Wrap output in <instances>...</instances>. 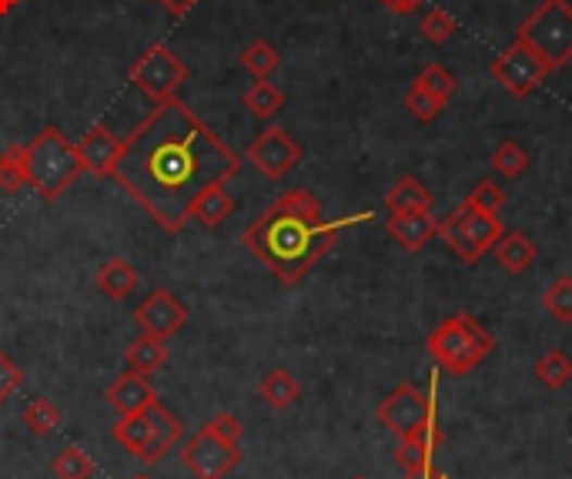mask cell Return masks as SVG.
Masks as SVG:
<instances>
[{"label": "cell", "instance_id": "cell-3", "mask_svg": "<svg viewBox=\"0 0 572 479\" xmlns=\"http://www.w3.org/2000/svg\"><path fill=\"white\" fill-rule=\"evenodd\" d=\"M435 385L438 379H428V389L422 392L412 382L395 385L388 396L378 403V422L399 440L395 459L406 469V476L428 472L435 466V450L443 446V426H438V406H435Z\"/></svg>", "mask_w": 572, "mask_h": 479}, {"label": "cell", "instance_id": "cell-23", "mask_svg": "<svg viewBox=\"0 0 572 479\" xmlns=\"http://www.w3.org/2000/svg\"><path fill=\"white\" fill-rule=\"evenodd\" d=\"M27 185V145H8L0 151V192L17 195Z\"/></svg>", "mask_w": 572, "mask_h": 479}, {"label": "cell", "instance_id": "cell-1", "mask_svg": "<svg viewBox=\"0 0 572 479\" xmlns=\"http://www.w3.org/2000/svg\"><path fill=\"white\" fill-rule=\"evenodd\" d=\"M241 171V158L178 98L154 111L124 138L121 161L111 179L135 198L154 222L178 235L191 201L208 185H225Z\"/></svg>", "mask_w": 572, "mask_h": 479}, {"label": "cell", "instance_id": "cell-34", "mask_svg": "<svg viewBox=\"0 0 572 479\" xmlns=\"http://www.w3.org/2000/svg\"><path fill=\"white\" fill-rule=\"evenodd\" d=\"M443 101H435L428 91H422V87L419 84H412L409 87V91H406V111L415 118V121H422V124H432L438 114H443Z\"/></svg>", "mask_w": 572, "mask_h": 479}, {"label": "cell", "instance_id": "cell-5", "mask_svg": "<svg viewBox=\"0 0 572 479\" xmlns=\"http://www.w3.org/2000/svg\"><path fill=\"white\" fill-rule=\"evenodd\" d=\"M77 145H71L58 127H43L27 145V185L43 198L58 201L80 179Z\"/></svg>", "mask_w": 572, "mask_h": 479}, {"label": "cell", "instance_id": "cell-26", "mask_svg": "<svg viewBox=\"0 0 572 479\" xmlns=\"http://www.w3.org/2000/svg\"><path fill=\"white\" fill-rule=\"evenodd\" d=\"M536 379H539L549 392L565 389V385L572 382V359L562 353V348H549V353H543L539 363H536Z\"/></svg>", "mask_w": 572, "mask_h": 479}, {"label": "cell", "instance_id": "cell-16", "mask_svg": "<svg viewBox=\"0 0 572 479\" xmlns=\"http://www.w3.org/2000/svg\"><path fill=\"white\" fill-rule=\"evenodd\" d=\"M388 235L399 242L406 251H422L435 235H438V222L428 211H409V214H388Z\"/></svg>", "mask_w": 572, "mask_h": 479}, {"label": "cell", "instance_id": "cell-29", "mask_svg": "<svg viewBox=\"0 0 572 479\" xmlns=\"http://www.w3.org/2000/svg\"><path fill=\"white\" fill-rule=\"evenodd\" d=\"M543 309H546L556 322H562V326L572 322V275H559V279L543 292Z\"/></svg>", "mask_w": 572, "mask_h": 479}, {"label": "cell", "instance_id": "cell-21", "mask_svg": "<svg viewBox=\"0 0 572 479\" xmlns=\"http://www.w3.org/2000/svg\"><path fill=\"white\" fill-rule=\"evenodd\" d=\"M124 363H127V369L151 376V372H158V369L167 363V345H164V339L145 332V335H138L135 342H127Z\"/></svg>", "mask_w": 572, "mask_h": 479}, {"label": "cell", "instance_id": "cell-12", "mask_svg": "<svg viewBox=\"0 0 572 479\" xmlns=\"http://www.w3.org/2000/svg\"><path fill=\"white\" fill-rule=\"evenodd\" d=\"M245 158L258 168L261 179H269V182H282L285 174L301 161V148L298 142L288 135L285 127H265L261 135L248 145Z\"/></svg>", "mask_w": 572, "mask_h": 479}, {"label": "cell", "instance_id": "cell-10", "mask_svg": "<svg viewBox=\"0 0 572 479\" xmlns=\"http://www.w3.org/2000/svg\"><path fill=\"white\" fill-rule=\"evenodd\" d=\"M489 74L506 87L512 98H530L533 91H539L543 81L552 71L546 67V61L530 48V44H522L515 37L502 54H496V61L489 64Z\"/></svg>", "mask_w": 572, "mask_h": 479}, {"label": "cell", "instance_id": "cell-17", "mask_svg": "<svg viewBox=\"0 0 572 479\" xmlns=\"http://www.w3.org/2000/svg\"><path fill=\"white\" fill-rule=\"evenodd\" d=\"M493 251H496V261L509 275L530 272L536 266V258H539V245L522 232H502V238L496 242Z\"/></svg>", "mask_w": 572, "mask_h": 479}, {"label": "cell", "instance_id": "cell-6", "mask_svg": "<svg viewBox=\"0 0 572 479\" xmlns=\"http://www.w3.org/2000/svg\"><path fill=\"white\" fill-rule=\"evenodd\" d=\"M114 440L135 456L145 466H154L158 459H164L182 440V422L174 419L161 403L148 406L145 413L135 416H117V422L111 426Z\"/></svg>", "mask_w": 572, "mask_h": 479}, {"label": "cell", "instance_id": "cell-15", "mask_svg": "<svg viewBox=\"0 0 572 479\" xmlns=\"http://www.w3.org/2000/svg\"><path fill=\"white\" fill-rule=\"evenodd\" d=\"M104 400H108V406H111L117 416H135V413H145L148 406L158 403V389H154V382H151L145 372L127 369L124 376H117V379L108 385Z\"/></svg>", "mask_w": 572, "mask_h": 479}, {"label": "cell", "instance_id": "cell-40", "mask_svg": "<svg viewBox=\"0 0 572 479\" xmlns=\"http://www.w3.org/2000/svg\"><path fill=\"white\" fill-rule=\"evenodd\" d=\"M130 479H151L148 472H135V476H130Z\"/></svg>", "mask_w": 572, "mask_h": 479}, {"label": "cell", "instance_id": "cell-2", "mask_svg": "<svg viewBox=\"0 0 572 479\" xmlns=\"http://www.w3.org/2000/svg\"><path fill=\"white\" fill-rule=\"evenodd\" d=\"M372 211L348 214L328 222L322 201L308 188L278 195L245 229V248L265 266L282 285H298L319 261L335 248L338 235L351 225L369 222Z\"/></svg>", "mask_w": 572, "mask_h": 479}, {"label": "cell", "instance_id": "cell-9", "mask_svg": "<svg viewBox=\"0 0 572 479\" xmlns=\"http://www.w3.org/2000/svg\"><path fill=\"white\" fill-rule=\"evenodd\" d=\"M127 77L135 81L154 105H161L178 95V87L188 81V67L178 61V54L171 48H164V44H151V48L130 64Z\"/></svg>", "mask_w": 572, "mask_h": 479}, {"label": "cell", "instance_id": "cell-24", "mask_svg": "<svg viewBox=\"0 0 572 479\" xmlns=\"http://www.w3.org/2000/svg\"><path fill=\"white\" fill-rule=\"evenodd\" d=\"M282 64V54L275 44L269 40H251L248 48L241 51V67L254 77V81H269Z\"/></svg>", "mask_w": 572, "mask_h": 479}, {"label": "cell", "instance_id": "cell-4", "mask_svg": "<svg viewBox=\"0 0 572 479\" xmlns=\"http://www.w3.org/2000/svg\"><path fill=\"white\" fill-rule=\"evenodd\" d=\"M428 356L435 359L438 369H446L449 376H469L482 359H486L496 342L489 329L472 316H449L438 322L428 339H425Z\"/></svg>", "mask_w": 572, "mask_h": 479}, {"label": "cell", "instance_id": "cell-41", "mask_svg": "<svg viewBox=\"0 0 572 479\" xmlns=\"http://www.w3.org/2000/svg\"><path fill=\"white\" fill-rule=\"evenodd\" d=\"M356 479H365V476H356Z\"/></svg>", "mask_w": 572, "mask_h": 479}, {"label": "cell", "instance_id": "cell-27", "mask_svg": "<svg viewBox=\"0 0 572 479\" xmlns=\"http://www.w3.org/2000/svg\"><path fill=\"white\" fill-rule=\"evenodd\" d=\"M51 472L58 479H95L98 466L87 456L80 446H64L54 459H51Z\"/></svg>", "mask_w": 572, "mask_h": 479}, {"label": "cell", "instance_id": "cell-20", "mask_svg": "<svg viewBox=\"0 0 572 479\" xmlns=\"http://www.w3.org/2000/svg\"><path fill=\"white\" fill-rule=\"evenodd\" d=\"M235 211V198L228 195L225 185H208L195 201H191V218L204 229H217L225 218Z\"/></svg>", "mask_w": 572, "mask_h": 479}, {"label": "cell", "instance_id": "cell-38", "mask_svg": "<svg viewBox=\"0 0 572 479\" xmlns=\"http://www.w3.org/2000/svg\"><path fill=\"white\" fill-rule=\"evenodd\" d=\"M161 4L167 8L171 17H185V14L198 4V0H161Z\"/></svg>", "mask_w": 572, "mask_h": 479}, {"label": "cell", "instance_id": "cell-18", "mask_svg": "<svg viewBox=\"0 0 572 479\" xmlns=\"http://www.w3.org/2000/svg\"><path fill=\"white\" fill-rule=\"evenodd\" d=\"M95 285H98V292L108 295L111 302H124L130 292L138 288V272H135V266H130L127 258L114 255V258H108L104 266L98 269Z\"/></svg>", "mask_w": 572, "mask_h": 479}, {"label": "cell", "instance_id": "cell-32", "mask_svg": "<svg viewBox=\"0 0 572 479\" xmlns=\"http://www.w3.org/2000/svg\"><path fill=\"white\" fill-rule=\"evenodd\" d=\"M24 426L34 432V435H48V432H54L58 426H61V413H58V406L54 403H48V400H34L27 409H24Z\"/></svg>", "mask_w": 572, "mask_h": 479}, {"label": "cell", "instance_id": "cell-39", "mask_svg": "<svg viewBox=\"0 0 572 479\" xmlns=\"http://www.w3.org/2000/svg\"><path fill=\"white\" fill-rule=\"evenodd\" d=\"M17 4H21V0H0V17L14 14V11H17Z\"/></svg>", "mask_w": 572, "mask_h": 479}, {"label": "cell", "instance_id": "cell-36", "mask_svg": "<svg viewBox=\"0 0 572 479\" xmlns=\"http://www.w3.org/2000/svg\"><path fill=\"white\" fill-rule=\"evenodd\" d=\"M217 435H222V440H228V443H238L241 446V435H245V426L232 416V413H217L211 422H208Z\"/></svg>", "mask_w": 572, "mask_h": 479}, {"label": "cell", "instance_id": "cell-7", "mask_svg": "<svg viewBox=\"0 0 572 479\" xmlns=\"http://www.w3.org/2000/svg\"><path fill=\"white\" fill-rule=\"evenodd\" d=\"M515 37L546 61L549 71H559L572 61V4L569 0H543L522 21Z\"/></svg>", "mask_w": 572, "mask_h": 479}, {"label": "cell", "instance_id": "cell-30", "mask_svg": "<svg viewBox=\"0 0 572 479\" xmlns=\"http://www.w3.org/2000/svg\"><path fill=\"white\" fill-rule=\"evenodd\" d=\"M489 164H493L496 174H502V179H519V174H522L525 168H530V151H525L519 142H502V145L493 151Z\"/></svg>", "mask_w": 572, "mask_h": 479}, {"label": "cell", "instance_id": "cell-11", "mask_svg": "<svg viewBox=\"0 0 572 479\" xmlns=\"http://www.w3.org/2000/svg\"><path fill=\"white\" fill-rule=\"evenodd\" d=\"M241 463V446L222 440L211 426L198 429L182 446V466L195 479H228V472Z\"/></svg>", "mask_w": 572, "mask_h": 479}, {"label": "cell", "instance_id": "cell-19", "mask_svg": "<svg viewBox=\"0 0 572 479\" xmlns=\"http://www.w3.org/2000/svg\"><path fill=\"white\" fill-rule=\"evenodd\" d=\"M435 205V195L415 179V174H406V179H399L388 195H385V208L391 214H409V211H432Z\"/></svg>", "mask_w": 572, "mask_h": 479}, {"label": "cell", "instance_id": "cell-33", "mask_svg": "<svg viewBox=\"0 0 572 479\" xmlns=\"http://www.w3.org/2000/svg\"><path fill=\"white\" fill-rule=\"evenodd\" d=\"M465 205L478 208V211H486V214H499L506 208V188L496 185L493 179H482L469 195H465Z\"/></svg>", "mask_w": 572, "mask_h": 479}, {"label": "cell", "instance_id": "cell-37", "mask_svg": "<svg viewBox=\"0 0 572 479\" xmlns=\"http://www.w3.org/2000/svg\"><path fill=\"white\" fill-rule=\"evenodd\" d=\"M378 4L388 14H395V17H409V14H415L422 8V0H378Z\"/></svg>", "mask_w": 572, "mask_h": 479}, {"label": "cell", "instance_id": "cell-13", "mask_svg": "<svg viewBox=\"0 0 572 479\" xmlns=\"http://www.w3.org/2000/svg\"><path fill=\"white\" fill-rule=\"evenodd\" d=\"M135 322L148 332V335H158V339H171L174 332H182V326L188 322V309L174 298L167 288H158L151 292L138 309H135Z\"/></svg>", "mask_w": 572, "mask_h": 479}, {"label": "cell", "instance_id": "cell-25", "mask_svg": "<svg viewBox=\"0 0 572 479\" xmlns=\"http://www.w3.org/2000/svg\"><path fill=\"white\" fill-rule=\"evenodd\" d=\"M245 108L258 118V121H272L282 108H285V95L272 81H254L245 91Z\"/></svg>", "mask_w": 572, "mask_h": 479}, {"label": "cell", "instance_id": "cell-35", "mask_svg": "<svg viewBox=\"0 0 572 479\" xmlns=\"http://www.w3.org/2000/svg\"><path fill=\"white\" fill-rule=\"evenodd\" d=\"M21 382H24V376H21V369L14 366V359L0 348V406H4L14 392L21 389Z\"/></svg>", "mask_w": 572, "mask_h": 479}, {"label": "cell", "instance_id": "cell-8", "mask_svg": "<svg viewBox=\"0 0 572 479\" xmlns=\"http://www.w3.org/2000/svg\"><path fill=\"white\" fill-rule=\"evenodd\" d=\"M502 222H499V214H486V211H478L472 205H459L456 211L446 214V222H438V235H443V242L462 258L469 261V266H475V261L493 251L496 242L502 238Z\"/></svg>", "mask_w": 572, "mask_h": 479}, {"label": "cell", "instance_id": "cell-28", "mask_svg": "<svg viewBox=\"0 0 572 479\" xmlns=\"http://www.w3.org/2000/svg\"><path fill=\"white\" fill-rule=\"evenodd\" d=\"M415 84L422 87V91H428L435 101H443V105H449L452 101V95H456V74L449 71V67H443V64H425L422 67V74L415 77Z\"/></svg>", "mask_w": 572, "mask_h": 479}, {"label": "cell", "instance_id": "cell-22", "mask_svg": "<svg viewBox=\"0 0 572 479\" xmlns=\"http://www.w3.org/2000/svg\"><path fill=\"white\" fill-rule=\"evenodd\" d=\"M258 396L265 400L272 409H288V406H295V403H298V396H301V385H298V379H295L288 369H272L265 379H261V385H258Z\"/></svg>", "mask_w": 572, "mask_h": 479}, {"label": "cell", "instance_id": "cell-31", "mask_svg": "<svg viewBox=\"0 0 572 479\" xmlns=\"http://www.w3.org/2000/svg\"><path fill=\"white\" fill-rule=\"evenodd\" d=\"M419 30H422V37H425L428 44H435V48H443V44H449V40L456 37L459 21H456L449 11H443V8H432V11L419 21Z\"/></svg>", "mask_w": 572, "mask_h": 479}, {"label": "cell", "instance_id": "cell-14", "mask_svg": "<svg viewBox=\"0 0 572 479\" xmlns=\"http://www.w3.org/2000/svg\"><path fill=\"white\" fill-rule=\"evenodd\" d=\"M121 151H124V138H117L114 131L104 127V124H95L84 135V142L77 145L80 168L91 171L95 179H108V174H114V164L121 161Z\"/></svg>", "mask_w": 572, "mask_h": 479}]
</instances>
